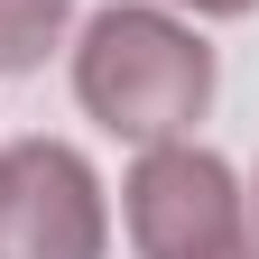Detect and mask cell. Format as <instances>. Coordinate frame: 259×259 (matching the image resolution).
Returning a JSON list of instances; mask_svg holds the SVG:
<instances>
[{"label": "cell", "mask_w": 259, "mask_h": 259, "mask_svg": "<svg viewBox=\"0 0 259 259\" xmlns=\"http://www.w3.org/2000/svg\"><path fill=\"white\" fill-rule=\"evenodd\" d=\"M74 93L83 111L120 139H176L213 102V47L167 10H102L74 47Z\"/></svg>", "instance_id": "cell-1"}, {"label": "cell", "mask_w": 259, "mask_h": 259, "mask_svg": "<svg viewBox=\"0 0 259 259\" xmlns=\"http://www.w3.org/2000/svg\"><path fill=\"white\" fill-rule=\"evenodd\" d=\"M102 241H111L102 176L65 139L0 148V259H102Z\"/></svg>", "instance_id": "cell-2"}, {"label": "cell", "mask_w": 259, "mask_h": 259, "mask_svg": "<svg viewBox=\"0 0 259 259\" xmlns=\"http://www.w3.org/2000/svg\"><path fill=\"white\" fill-rule=\"evenodd\" d=\"M120 194H130V241H139V259H204L222 241H241V185L194 139H148V157L130 167Z\"/></svg>", "instance_id": "cell-3"}, {"label": "cell", "mask_w": 259, "mask_h": 259, "mask_svg": "<svg viewBox=\"0 0 259 259\" xmlns=\"http://www.w3.org/2000/svg\"><path fill=\"white\" fill-rule=\"evenodd\" d=\"M65 19H74V0H0V74H37Z\"/></svg>", "instance_id": "cell-4"}, {"label": "cell", "mask_w": 259, "mask_h": 259, "mask_svg": "<svg viewBox=\"0 0 259 259\" xmlns=\"http://www.w3.org/2000/svg\"><path fill=\"white\" fill-rule=\"evenodd\" d=\"M185 10H204V19H241V10H259V0H185Z\"/></svg>", "instance_id": "cell-5"}, {"label": "cell", "mask_w": 259, "mask_h": 259, "mask_svg": "<svg viewBox=\"0 0 259 259\" xmlns=\"http://www.w3.org/2000/svg\"><path fill=\"white\" fill-rule=\"evenodd\" d=\"M204 259H259V241H222V250H204Z\"/></svg>", "instance_id": "cell-6"}, {"label": "cell", "mask_w": 259, "mask_h": 259, "mask_svg": "<svg viewBox=\"0 0 259 259\" xmlns=\"http://www.w3.org/2000/svg\"><path fill=\"white\" fill-rule=\"evenodd\" d=\"M250 204H259V194H250Z\"/></svg>", "instance_id": "cell-7"}]
</instances>
